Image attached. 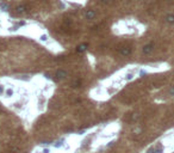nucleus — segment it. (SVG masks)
Returning <instances> with one entry per match:
<instances>
[{
	"mask_svg": "<svg viewBox=\"0 0 174 153\" xmlns=\"http://www.w3.org/2000/svg\"><path fill=\"white\" fill-rule=\"evenodd\" d=\"M153 50H154V44H153V43L144 44V46H143V49H142V51H143L144 55H149V54H152Z\"/></svg>",
	"mask_w": 174,
	"mask_h": 153,
	"instance_id": "obj_1",
	"label": "nucleus"
},
{
	"mask_svg": "<svg viewBox=\"0 0 174 153\" xmlns=\"http://www.w3.org/2000/svg\"><path fill=\"white\" fill-rule=\"evenodd\" d=\"M55 77L57 80H65L67 77H68V73L65 71V69H59L56 73H55Z\"/></svg>",
	"mask_w": 174,
	"mask_h": 153,
	"instance_id": "obj_2",
	"label": "nucleus"
},
{
	"mask_svg": "<svg viewBox=\"0 0 174 153\" xmlns=\"http://www.w3.org/2000/svg\"><path fill=\"white\" fill-rule=\"evenodd\" d=\"M131 51H132V49H131L130 47H123V48L120 49V54H122L123 56H129V55H131Z\"/></svg>",
	"mask_w": 174,
	"mask_h": 153,
	"instance_id": "obj_3",
	"label": "nucleus"
},
{
	"mask_svg": "<svg viewBox=\"0 0 174 153\" xmlns=\"http://www.w3.org/2000/svg\"><path fill=\"white\" fill-rule=\"evenodd\" d=\"M165 22L168 24H173L174 23V14H167L165 17Z\"/></svg>",
	"mask_w": 174,
	"mask_h": 153,
	"instance_id": "obj_4",
	"label": "nucleus"
},
{
	"mask_svg": "<svg viewBox=\"0 0 174 153\" xmlns=\"http://www.w3.org/2000/svg\"><path fill=\"white\" fill-rule=\"evenodd\" d=\"M95 17V12L93 10H87L86 12V18L87 19H93Z\"/></svg>",
	"mask_w": 174,
	"mask_h": 153,
	"instance_id": "obj_5",
	"label": "nucleus"
},
{
	"mask_svg": "<svg viewBox=\"0 0 174 153\" xmlns=\"http://www.w3.org/2000/svg\"><path fill=\"white\" fill-rule=\"evenodd\" d=\"M13 95H14V91L12 89H6L5 90V96L6 97H12Z\"/></svg>",
	"mask_w": 174,
	"mask_h": 153,
	"instance_id": "obj_6",
	"label": "nucleus"
},
{
	"mask_svg": "<svg viewBox=\"0 0 174 153\" xmlns=\"http://www.w3.org/2000/svg\"><path fill=\"white\" fill-rule=\"evenodd\" d=\"M16 11H17V13H24V12H26V7L25 6H18L16 8Z\"/></svg>",
	"mask_w": 174,
	"mask_h": 153,
	"instance_id": "obj_7",
	"label": "nucleus"
},
{
	"mask_svg": "<svg viewBox=\"0 0 174 153\" xmlns=\"http://www.w3.org/2000/svg\"><path fill=\"white\" fill-rule=\"evenodd\" d=\"M87 48V44H80L78 48H77V50L79 51V53H83V51H85Z\"/></svg>",
	"mask_w": 174,
	"mask_h": 153,
	"instance_id": "obj_8",
	"label": "nucleus"
},
{
	"mask_svg": "<svg viewBox=\"0 0 174 153\" xmlns=\"http://www.w3.org/2000/svg\"><path fill=\"white\" fill-rule=\"evenodd\" d=\"M168 95H170V96H174V86L168 90Z\"/></svg>",
	"mask_w": 174,
	"mask_h": 153,
	"instance_id": "obj_9",
	"label": "nucleus"
},
{
	"mask_svg": "<svg viewBox=\"0 0 174 153\" xmlns=\"http://www.w3.org/2000/svg\"><path fill=\"white\" fill-rule=\"evenodd\" d=\"M1 93H5V89H4L2 86H0V95H1Z\"/></svg>",
	"mask_w": 174,
	"mask_h": 153,
	"instance_id": "obj_10",
	"label": "nucleus"
}]
</instances>
